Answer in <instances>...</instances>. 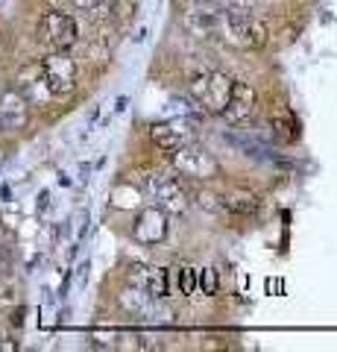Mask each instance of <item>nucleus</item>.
Wrapping results in <instances>:
<instances>
[{
    "mask_svg": "<svg viewBox=\"0 0 337 352\" xmlns=\"http://www.w3.org/2000/svg\"><path fill=\"white\" fill-rule=\"evenodd\" d=\"M255 112V88L249 82H241V80H232V94H229V103L223 109V118L229 124H244L249 120Z\"/></svg>",
    "mask_w": 337,
    "mask_h": 352,
    "instance_id": "0eeeda50",
    "label": "nucleus"
},
{
    "mask_svg": "<svg viewBox=\"0 0 337 352\" xmlns=\"http://www.w3.org/2000/svg\"><path fill=\"white\" fill-rule=\"evenodd\" d=\"M182 294H194V267H182Z\"/></svg>",
    "mask_w": 337,
    "mask_h": 352,
    "instance_id": "f3484780",
    "label": "nucleus"
},
{
    "mask_svg": "<svg viewBox=\"0 0 337 352\" xmlns=\"http://www.w3.org/2000/svg\"><path fill=\"white\" fill-rule=\"evenodd\" d=\"M12 349H18V344L6 332H0V352H12Z\"/></svg>",
    "mask_w": 337,
    "mask_h": 352,
    "instance_id": "a211bd4d",
    "label": "nucleus"
},
{
    "mask_svg": "<svg viewBox=\"0 0 337 352\" xmlns=\"http://www.w3.org/2000/svg\"><path fill=\"white\" fill-rule=\"evenodd\" d=\"M30 120V103L21 91H6L0 97V129H24Z\"/></svg>",
    "mask_w": 337,
    "mask_h": 352,
    "instance_id": "9d476101",
    "label": "nucleus"
},
{
    "mask_svg": "<svg viewBox=\"0 0 337 352\" xmlns=\"http://www.w3.org/2000/svg\"><path fill=\"white\" fill-rule=\"evenodd\" d=\"M214 3H220V0H214Z\"/></svg>",
    "mask_w": 337,
    "mask_h": 352,
    "instance_id": "aec40b11",
    "label": "nucleus"
},
{
    "mask_svg": "<svg viewBox=\"0 0 337 352\" xmlns=\"http://www.w3.org/2000/svg\"><path fill=\"white\" fill-rule=\"evenodd\" d=\"M41 80H45L50 97H65L77 88V62L65 50H53L50 56L38 65Z\"/></svg>",
    "mask_w": 337,
    "mask_h": 352,
    "instance_id": "7ed1b4c3",
    "label": "nucleus"
},
{
    "mask_svg": "<svg viewBox=\"0 0 337 352\" xmlns=\"http://www.w3.org/2000/svg\"><path fill=\"white\" fill-rule=\"evenodd\" d=\"M12 302H15V288H12V285L0 282V308H9Z\"/></svg>",
    "mask_w": 337,
    "mask_h": 352,
    "instance_id": "dca6fc26",
    "label": "nucleus"
},
{
    "mask_svg": "<svg viewBox=\"0 0 337 352\" xmlns=\"http://www.w3.org/2000/svg\"><path fill=\"white\" fill-rule=\"evenodd\" d=\"M132 235H135L138 244H144V247L161 244V241H165V235H167V217H165V212H161L159 206L147 208V212H141V217L135 220Z\"/></svg>",
    "mask_w": 337,
    "mask_h": 352,
    "instance_id": "6e6552de",
    "label": "nucleus"
},
{
    "mask_svg": "<svg viewBox=\"0 0 337 352\" xmlns=\"http://www.w3.org/2000/svg\"><path fill=\"white\" fill-rule=\"evenodd\" d=\"M217 36H223L229 44H235V47H244V50H255V47H264L267 41V27L261 24V21H255L249 12H244V9H226V12H220V30H217Z\"/></svg>",
    "mask_w": 337,
    "mask_h": 352,
    "instance_id": "f257e3e1",
    "label": "nucleus"
},
{
    "mask_svg": "<svg viewBox=\"0 0 337 352\" xmlns=\"http://www.w3.org/2000/svg\"><path fill=\"white\" fill-rule=\"evenodd\" d=\"M185 27L200 38L217 36V30H220V12H188L185 15Z\"/></svg>",
    "mask_w": 337,
    "mask_h": 352,
    "instance_id": "f8f14e48",
    "label": "nucleus"
},
{
    "mask_svg": "<svg viewBox=\"0 0 337 352\" xmlns=\"http://www.w3.org/2000/svg\"><path fill=\"white\" fill-rule=\"evenodd\" d=\"M220 208L229 214H241V217H249L258 212V197L249 194V191H229L220 197Z\"/></svg>",
    "mask_w": 337,
    "mask_h": 352,
    "instance_id": "9b49d317",
    "label": "nucleus"
},
{
    "mask_svg": "<svg viewBox=\"0 0 337 352\" xmlns=\"http://www.w3.org/2000/svg\"><path fill=\"white\" fill-rule=\"evenodd\" d=\"M232 94V76H226L220 71H209V74H197L191 80V97L197 100L205 112L220 115Z\"/></svg>",
    "mask_w": 337,
    "mask_h": 352,
    "instance_id": "f03ea898",
    "label": "nucleus"
},
{
    "mask_svg": "<svg viewBox=\"0 0 337 352\" xmlns=\"http://www.w3.org/2000/svg\"><path fill=\"white\" fill-rule=\"evenodd\" d=\"M38 36L41 41L53 50H68L73 41H77L80 30H77V21L65 12H45L38 21Z\"/></svg>",
    "mask_w": 337,
    "mask_h": 352,
    "instance_id": "423d86ee",
    "label": "nucleus"
},
{
    "mask_svg": "<svg viewBox=\"0 0 337 352\" xmlns=\"http://www.w3.org/2000/svg\"><path fill=\"white\" fill-rule=\"evenodd\" d=\"M103 3H106V0H73V6H77V9H97Z\"/></svg>",
    "mask_w": 337,
    "mask_h": 352,
    "instance_id": "6ab92c4d",
    "label": "nucleus"
},
{
    "mask_svg": "<svg viewBox=\"0 0 337 352\" xmlns=\"http://www.w3.org/2000/svg\"><path fill=\"white\" fill-rule=\"evenodd\" d=\"M170 162L182 176H191V179H214V176H220L217 159L205 147H197L194 141L191 144H182L179 150H173Z\"/></svg>",
    "mask_w": 337,
    "mask_h": 352,
    "instance_id": "20e7f679",
    "label": "nucleus"
},
{
    "mask_svg": "<svg viewBox=\"0 0 337 352\" xmlns=\"http://www.w3.org/2000/svg\"><path fill=\"white\" fill-rule=\"evenodd\" d=\"M200 285H202V294H217V273L214 270H202V279H200Z\"/></svg>",
    "mask_w": 337,
    "mask_h": 352,
    "instance_id": "2eb2a0df",
    "label": "nucleus"
},
{
    "mask_svg": "<svg viewBox=\"0 0 337 352\" xmlns=\"http://www.w3.org/2000/svg\"><path fill=\"white\" fill-rule=\"evenodd\" d=\"M150 135H153L156 147H161L165 153H173L179 150L182 144H191V129H188V120L185 118H176V120H165V124H156L150 129Z\"/></svg>",
    "mask_w": 337,
    "mask_h": 352,
    "instance_id": "1a4fd4ad",
    "label": "nucleus"
},
{
    "mask_svg": "<svg viewBox=\"0 0 337 352\" xmlns=\"http://www.w3.org/2000/svg\"><path fill=\"white\" fill-rule=\"evenodd\" d=\"M167 270L165 267H147V276H144V291L147 296H153V300H165L170 285H167Z\"/></svg>",
    "mask_w": 337,
    "mask_h": 352,
    "instance_id": "ddd939ff",
    "label": "nucleus"
},
{
    "mask_svg": "<svg viewBox=\"0 0 337 352\" xmlns=\"http://www.w3.org/2000/svg\"><path fill=\"white\" fill-rule=\"evenodd\" d=\"M147 191L156 200V206L161 212H173V214H185L188 212V194H185L182 185L165 173H150L147 176Z\"/></svg>",
    "mask_w": 337,
    "mask_h": 352,
    "instance_id": "39448f33",
    "label": "nucleus"
},
{
    "mask_svg": "<svg viewBox=\"0 0 337 352\" xmlns=\"http://www.w3.org/2000/svg\"><path fill=\"white\" fill-rule=\"evenodd\" d=\"M226 141H229L232 147L241 150L244 156H253V159H270V156H267L270 150H267L264 144H261L258 138H249V135H235V132H229V135H226Z\"/></svg>",
    "mask_w": 337,
    "mask_h": 352,
    "instance_id": "4468645a",
    "label": "nucleus"
}]
</instances>
